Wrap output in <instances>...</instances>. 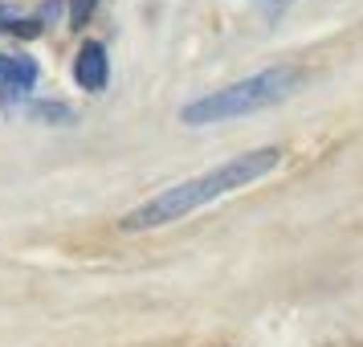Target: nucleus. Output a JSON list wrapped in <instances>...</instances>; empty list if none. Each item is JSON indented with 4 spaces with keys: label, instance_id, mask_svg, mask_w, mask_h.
Returning <instances> with one entry per match:
<instances>
[{
    "label": "nucleus",
    "instance_id": "f257e3e1",
    "mask_svg": "<svg viewBox=\"0 0 363 347\" xmlns=\"http://www.w3.org/2000/svg\"><path fill=\"white\" fill-rule=\"evenodd\" d=\"M278 164H281V148H253V151H245V155H233V160L208 167V172H200V176H188V180L164 188V192H155V197L143 200L131 213H123L118 229L123 233L164 229L172 221H184L188 213H196L204 204H213V200H220V197H233L237 188H245V184L269 176Z\"/></svg>",
    "mask_w": 363,
    "mask_h": 347
},
{
    "label": "nucleus",
    "instance_id": "0eeeda50",
    "mask_svg": "<svg viewBox=\"0 0 363 347\" xmlns=\"http://www.w3.org/2000/svg\"><path fill=\"white\" fill-rule=\"evenodd\" d=\"M37 119H57V123H74V111H66V106H57V102H41V106H33Z\"/></svg>",
    "mask_w": 363,
    "mask_h": 347
},
{
    "label": "nucleus",
    "instance_id": "20e7f679",
    "mask_svg": "<svg viewBox=\"0 0 363 347\" xmlns=\"http://www.w3.org/2000/svg\"><path fill=\"white\" fill-rule=\"evenodd\" d=\"M74 82L82 90H90V94L106 90V82H111V57H106L102 41H82V50L74 57Z\"/></svg>",
    "mask_w": 363,
    "mask_h": 347
},
{
    "label": "nucleus",
    "instance_id": "7ed1b4c3",
    "mask_svg": "<svg viewBox=\"0 0 363 347\" xmlns=\"http://www.w3.org/2000/svg\"><path fill=\"white\" fill-rule=\"evenodd\" d=\"M37 62L25 53H0V102L4 106H21L37 86Z\"/></svg>",
    "mask_w": 363,
    "mask_h": 347
},
{
    "label": "nucleus",
    "instance_id": "f03ea898",
    "mask_svg": "<svg viewBox=\"0 0 363 347\" xmlns=\"http://www.w3.org/2000/svg\"><path fill=\"white\" fill-rule=\"evenodd\" d=\"M298 74L294 66H269L262 74H249L241 82L220 86L213 94H200L180 111L184 127H213V123H229V119L253 115V111H265V106H278L298 90Z\"/></svg>",
    "mask_w": 363,
    "mask_h": 347
},
{
    "label": "nucleus",
    "instance_id": "423d86ee",
    "mask_svg": "<svg viewBox=\"0 0 363 347\" xmlns=\"http://www.w3.org/2000/svg\"><path fill=\"white\" fill-rule=\"evenodd\" d=\"M94 4H99V0H74V4H69V25L82 29L86 21H90V13H94Z\"/></svg>",
    "mask_w": 363,
    "mask_h": 347
},
{
    "label": "nucleus",
    "instance_id": "39448f33",
    "mask_svg": "<svg viewBox=\"0 0 363 347\" xmlns=\"http://www.w3.org/2000/svg\"><path fill=\"white\" fill-rule=\"evenodd\" d=\"M249 4H253V13H257L262 21H278L294 0H249Z\"/></svg>",
    "mask_w": 363,
    "mask_h": 347
}]
</instances>
